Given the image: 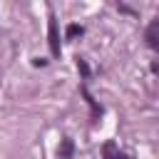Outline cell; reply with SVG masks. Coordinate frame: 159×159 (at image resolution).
<instances>
[{
    "mask_svg": "<svg viewBox=\"0 0 159 159\" xmlns=\"http://www.w3.org/2000/svg\"><path fill=\"white\" fill-rule=\"evenodd\" d=\"M47 42H50V52L57 57L60 55V32H57V20H55V15L50 12V20H47Z\"/></svg>",
    "mask_w": 159,
    "mask_h": 159,
    "instance_id": "cell-1",
    "label": "cell"
},
{
    "mask_svg": "<svg viewBox=\"0 0 159 159\" xmlns=\"http://www.w3.org/2000/svg\"><path fill=\"white\" fill-rule=\"evenodd\" d=\"M147 45L152 47V50H157L159 52V20H152L149 22V27H147Z\"/></svg>",
    "mask_w": 159,
    "mask_h": 159,
    "instance_id": "cell-2",
    "label": "cell"
},
{
    "mask_svg": "<svg viewBox=\"0 0 159 159\" xmlns=\"http://www.w3.org/2000/svg\"><path fill=\"white\" fill-rule=\"evenodd\" d=\"M57 154H60V159H72V154H75V144H72V139H70V137H65V139L60 142Z\"/></svg>",
    "mask_w": 159,
    "mask_h": 159,
    "instance_id": "cell-3",
    "label": "cell"
},
{
    "mask_svg": "<svg viewBox=\"0 0 159 159\" xmlns=\"http://www.w3.org/2000/svg\"><path fill=\"white\" fill-rule=\"evenodd\" d=\"M82 32H84V30H82V25H70V27H67V37H70V40H72V37H77V35H82Z\"/></svg>",
    "mask_w": 159,
    "mask_h": 159,
    "instance_id": "cell-4",
    "label": "cell"
},
{
    "mask_svg": "<svg viewBox=\"0 0 159 159\" xmlns=\"http://www.w3.org/2000/svg\"><path fill=\"white\" fill-rule=\"evenodd\" d=\"M77 70L82 72V77H89V67H87V62H84V60H77Z\"/></svg>",
    "mask_w": 159,
    "mask_h": 159,
    "instance_id": "cell-5",
    "label": "cell"
}]
</instances>
